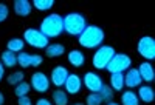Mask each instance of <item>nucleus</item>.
<instances>
[{"label": "nucleus", "mask_w": 155, "mask_h": 105, "mask_svg": "<svg viewBox=\"0 0 155 105\" xmlns=\"http://www.w3.org/2000/svg\"><path fill=\"white\" fill-rule=\"evenodd\" d=\"M68 76H70V71L67 70V67H64V65H56V67L51 70L50 82L53 84L56 88H62L64 84L67 82Z\"/></svg>", "instance_id": "nucleus-11"}, {"label": "nucleus", "mask_w": 155, "mask_h": 105, "mask_svg": "<svg viewBox=\"0 0 155 105\" xmlns=\"http://www.w3.org/2000/svg\"><path fill=\"white\" fill-rule=\"evenodd\" d=\"M138 99L143 100L146 103H150L155 100V91L150 85H140L138 87V93H137Z\"/></svg>", "instance_id": "nucleus-17"}, {"label": "nucleus", "mask_w": 155, "mask_h": 105, "mask_svg": "<svg viewBox=\"0 0 155 105\" xmlns=\"http://www.w3.org/2000/svg\"><path fill=\"white\" fill-rule=\"evenodd\" d=\"M121 105H140V99L135 91L126 90L121 94Z\"/></svg>", "instance_id": "nucleus-23"}, {"label": "nucleus", "mask_w": 155, "mask_h": 105, "mask_svg": "<svg viewBox=\"0 0 155 105\" xmlns=\"http://www.w3.org/2000/svg\"><path fill=\"white\" fill-rule=\"evenodd\" d=\"M137 52L146 62H152L155 59V39L150 36L140 37V40L137 43Z\"/></svg>", "instance_id": "nucleus-7"}, {"label": "nucleus", "mask_w": 155, "mask_h": 105, "mask_svg": "<svg viewBox=\"0 0 155 105\" xmlns=\"http://www.w3.org/2000/svg\"><path fill=\"white\" fill-rule=\"evenodd\" d=\"M132 67V57L126 54V52H115V56L107 65V71L110 74L113 73H124Z\"/></svg>", "instance_id": "nucleus-6"}, {"label": "nucleus", "mask_w": 155, "mask_h": 105, "mask_svg": "<svg viewBox=\"0 0 155 105\" xmlns=\"http://www.w3.org/2000/svg\"><path fill=\"white\" fill-rule=\"evenodd\" d=\"M23 42L36 49H45L50 45V39L45 37L37 28H27L23 31Z\"/></svg>", "instance_id": "nucleus-5"}, {"label": "nucleus", "mask_w": 155, "mask_h": 105, "mask_svg": "<svg viewBox=\"0 0 155 105\" xmlns=\"http://www.w3.org/2000/svg\"><path fill=\"white\" fill-rule=\"evenodd\" d=\"M115 48L112 45H101L99 48H96L95 54L92 57V65L95 70H106L109 62L112 60V57L115 56Z\"/></svg>", "instance_id": "nucleus-4"}, {"label": "nucleus", "mask_w": 155, "mask_h": 105, "mask_svg": "<svg viewBox=\"0 0 155 105\" xmlns=\"http://www.w3.org/2000/svg\"><path fill=\"white\" fill-rule=\"evenodd\" d=\"M9 16V8L6 3H0V23H3Z\"/></svg>", "instance_id": "nucleus-29"}, {"label": "nucleus", "mask_w": 155, "mask_h": 105, "mask_svg": "<svg viewBox=\"0 0 155 105\" xmlns=\"http://www.w3.org/2000/svg\"><path fill=\"white\" fill-rule=\"evenodd\" d=\"M31 3L33 8H36L37 11H50L54 6V0H34Z\"/></svg>", "instance_id": "nucleus-25"}, {"label": "nucleus", "mask_w": 155, "mask_h": 105, "mask_svg": "<svg viewBox=\"0 0 155 105\" xmlns=\"http://www.w3.org/2000/svg\"><path fill=\"white\" fill-rule=\"evenodd\" d=\"M0 105H5V94L0 91Z\"/></svg>", "instance_id": "nucleus-33"}, {"label": "nucleus", "mask_w": 155, "mask_h": 105, "mask_svg": "<svg viewBox=\"0 0 155 105\" xmlns=\"http://www.w3.org/2000/svg\"><path fill=\"white\" fill-rule=\"evenodd\" d=\"M124 85L129 87V88H137L140 85H143V81H141V76L138 73L137 68H129L126 73H124Z\"/></svg>", "instance_id": "nucleus-13"}, {"label": "nucleus", "mask_w": 155, "mask_h": 105, "mask_svg": "<svg viewBox=\"0 0 155 105\" xmlns=\"http://www.w3.org/2000/svg\"><path fill=\"white\" fill-rule=\"evenodd\" d=\"M51 102L53 105H68V94L65 93V90L56 88L51 93Z\"/></svg>", "instance_id": "nucleus-20"}, {"label": "nucleus", "mask_w": 155, "mask_h": 105, "mask_svg": "<svg viewBox=\"0 0 155 105\" xmlns=\"http://www.w3.org/2000/svg\"><path fill=\"white\" fill-rule=\"evenodd\" d=\"M138 73L141 76V81L143 82H153L155 81V68H153V65L150 62H143V63H140V67H138Z\"/></svg>", "instance_id": "nucleus-14"}, {"label": "nucleus", "mask_w": 155, "mask_h": 105, "mask_svg": "<svg viewBox=\"0 0 155 105\" xmlns=\"http://www.w3.org/2000/svg\"><path fill=\"white\" fill-rule=\"evenodd\" d=\"M12 8H14L16 16L19 17H28L33 12V3L30 0H16Z\"/></svg>", "instance_id": "nucleus-15"}, {"label": "nucleus", "mask_w": 155, "mask_h": 105, "mask_svg": "<svg viewBox=\"0 0 155 105\" xmlns=\"http://www.w3.org/2000/svg\"><path fill=\"white\" fill-rule=\"evenodd\" d=\"M50 79L45 73L42 71H36L31 74V79H30V85L34 91H37V93H47V91L50 90Z\"/></svg>", "instance_id": "nucleus-10"}, {"label": "nucleus", "mask_w": 155, "mask_h": 105, "mask_svg": "<svg viewBox=\"0 0 155 105\" xmlns=\"http://www.w3.org/2000/svg\"><path fill=\"white\" fill-rule=\"evenodd\" d=\"M3 77H5V67H3V63L0 62V82H2Z\"/></svg>", "instance_id": "nucleus-32"}, {"label": "nucleus", "mask_w": 155, "mask_h": 105, "mask_svg": "<svg viewBox=\"0 0 155 105\" xmlns=\"http://www.w3.org/2000/svg\"><path fill=\"white\" fill-rule=\"evenodd\" d=\"M99 96H101V99H102V103H107V102H112L113 100V90L109 87V85H102V88H101V91H99Z\"/></svg>", "instance_id": "nucleus-27"}, {"label": "nucleus", "mask_w": 155, "mask_h": 105, "mask_svg": "<svg viewBox=\"0 0 155 105\" xmlns=\"http://www.w3.org/2000/svg\"><path fill=\"white\" fill-rule=\"evenodd\" d=\"M34 105H53V102H51L50 99H47V97H41V99L36 100Z\"/></svg>", "instance_id": "nucleus-31"}, {"label": "nucleus", "mask_w": 155, "mask_h": 105, "mask_svg": "<svg viewBox=\"0 0 155 105\" xmlns=\"http://www.w3.org/2000/svg\"><path fill=\"white\" fill-rule=\"evenodd\" d=\"M104 39H106V33L101 26L87 25V28L82 31V34L78 37V42L85 49H96L102 45Z\"/></svg>", "instance_id": "nucleus-1"}, {"label": "nucleus", "mask_w": 155, "mask_h": 105, "mask_svg": "<svg viewBox=\"0 0 155 105\" xmlns=\"http://www.w3.org/2000/svg\"><path fill=\"white\" fill-rule=\"evenodd\" d=\"M82 79L78 76V74H71L68 76L67 79V82L64 84V90H65V93L70 96V94H78L79 91L82 90Z\"/></svg>", "instance_id": "nucleus-12"}, {"label": "nucleus", "mask_w": 155, "mask_h": 105, "mask_svg": "<svg viewBox=\"0 0 155 105\" xmlns=\"http://www.w3.org/2000/svg\"><path fill=\"white\" fill-rule=\"evenodd\" d=\"M39 31L48 39L59 37L64 33V17L61 14H58V12H51V14L45 16L41 22Z\"/></svg>", "instance_id": "nucleus-2"}, {"label": "nucleus", "mask_w": 155, "mask_h": 105, "mask_svg": "<svg viewBox=\"0 0 155 105\" xmlns=\"http://www.w3.org/2000/svg\"><path fill=\"white\" fill-rule=\"evenodd\" d=\"M0 62L3 63L5 68H14L17 65V54L11 52L8 49H5L2 54H0Z\"/></svg>", "instance_id": "nucleus-18"}, {"label": "nucleus", "mask_w": 155, "mask_h": 105, "mask_svg": "<svg viewBox=\"0 0 155 105\" xmlns=\"http://www.w3.org/2000/svg\"><path fill=\"white\" fill-rule=\"evenodd\" d=\"M84 103L85 105H101L102 103V99H101L99 93H90V94H87Z\"/></svg>", "instance_id": "nucleus-28"}, {"label": "nucleus", "mask_w": 155, "mask_h": 105, "mask_svg": "<svg viewBox=\"0 0 155 105\" xmlns=\"http://www.w3.org/2000/svg\"><path fill=\"white\" fill-rule=\"evenodd\" d=\"M23 48H25V42H23V39H20V37H12V39H9V40L6 42V49L11 51V52H14V54L22 52Z\"/></svg>", "instance_id": "nucleus-21"}, {"label": "nucleus", "mask_w": 155, "mask_h": 105, "mask_svg": "<svg viewBox=\"0 0 155 105\" xmlns=\"http://www.w3.org/2000/svg\"><path fill=\"white\" fill-rule=\"evenodd\" d=\"M106 105H121V103H118V102H113V100H112V102H107Z\"/></svg>", "instance_id": "nucleus-34"}, {"label": "nucleus", "mask_w": 155, "mask_h": 105, "mask_svg": "<svg viewBox=\"0 0 155 105\" xmlns=\"http://www.w3.org/2000/svg\"><path fill=\"white\" fill-rule=\"evenodd\" d=\"M68 105H85L84 102H74V103H68Z\"/></svg>", "instance_id": "nucleus-35"}, {"label": "nucleus", "mask_w": 155, "mask_h": 105, "mask_svg": "<svg viewBox=\"0 0 155 105\" xmlns=\"http://www.w3.org/2000/svg\"><path fill=\"white\" fill-rule=\"evenodd\" d=\"M17 103L19 105H33V100L30 96H23V97H19L17 99Z\"/></svg>", "instance_id": "nucleus-30"}, {"label": "nucleus", "mask_w": 155, "mask_h": 105, "mask_svg": "<svg viewBox=\"0 0 155 105\" xmlns=\"http://www.w3.org/2000/svg\"><path fill=\"white\" fill-rule=\"evenodd\" d=\"M82 85L90 91V93H99L102 85H104V79L95 71H87L82 77Z\"/></svg>", "instance_id": "nucleus-8"}, {"label": "nucleus", "mask_w": 155, "mask_h": 105, "mask_svg": "<svg viewBox=\"0 0 155 105\" xmlns=\"http://www.w3.org/2000/svg\"><path fill=\"white\" fill-rule=\"evenodd\" d=\"M31 91V85L30 82H20L19 85L14 87V96L19 99V97H23V96H28V93Z\"/></svg>", "instance_id": "nucleus-24"}, {"label": "nucleus", "mask_w": 155, "mask_h": 105, "mask_svg": "<svg viewBox=\"0 0 155 105\" xmlns=\"http://www.w3.org/2000/svg\"><path fill=\"white\" fill-rule=\"evenodd\" d=\"M110 88L113 91H123L124 88V73H113L110 74Z\"/></svg>", "instance_id": "nucleus-22"}, {"label": "nucleus", "mask_w": 155, "mask_h": 105, "mask_svg": "<svg viewBox=\"0 0 155 105\" xmlns=\"http://www.w3.org/2000/svg\"><path fill=\"white\" fill-rule=\"evenodd\" d=\"M67 60L71 67L74 68H81L82 65L85 63V56L81 49H71L68 54H67Z\"/></svg>", "instance_id": "nucleus-16"}, {"label": "nucleus", "mask_w": 155, "mask_h": 105, "mask_svg": "<svg viewBox=\"0 0 155 105\" xmlns=\"http://www.w3.org/2000/svg\"><path fill=\"white\" fill-rule=\"evenodd\" d=\"M44 63V57L39 54H31V52L22 51L17 54V65L25 70V68H37Z\"/></svg>", "instance_id": "nucleus-9"}, {"label": "nucleus", "mask_w": 155, "mask_h": 105, "mask_svg": "<svg viewBox=\"0 0 155 105\" xmlns=\"http://www.w3.org/2000/svg\"><path fill=\"white\" fill-rule=\"evenodd\" d=\"M23 79H25L23 71H14V73H11V74L6 77V82H8L11 87H16V85H19L20 82H23Z\"/></svg>", "instance_id": "nucleus-26"}, {"label": "nucleus", "mask_w": 155, "mask_h": 105, "mask_svg": "<svg viewBox=\"0 0 155 105\" xmlns=\"http://www.w3.org/2000/svg\"><path fill=\"white\" fill-rule=\"evenodd\" d=\"M64 52H65V46H64L62 43H50V45L45 48V54H47V57H50V59L61 57Z\"/></svg>", "instance_id": "nucleus-19"}, {"label": "nucleus", "mask_w": 155, "mask_h": 105, "mask_svg": "<svg viewBox=\"0 0 155 105\" xmlns=\"http://www.w3.org/2000/svg\"><path fill=\"white\" fill-rule=\"evenodd\" d=\"M85 28H87V19L81 12H68L67 16H64V33L79 37Z\"/></svg>", "instance_id": "nucleus-3"}]
</instances>
